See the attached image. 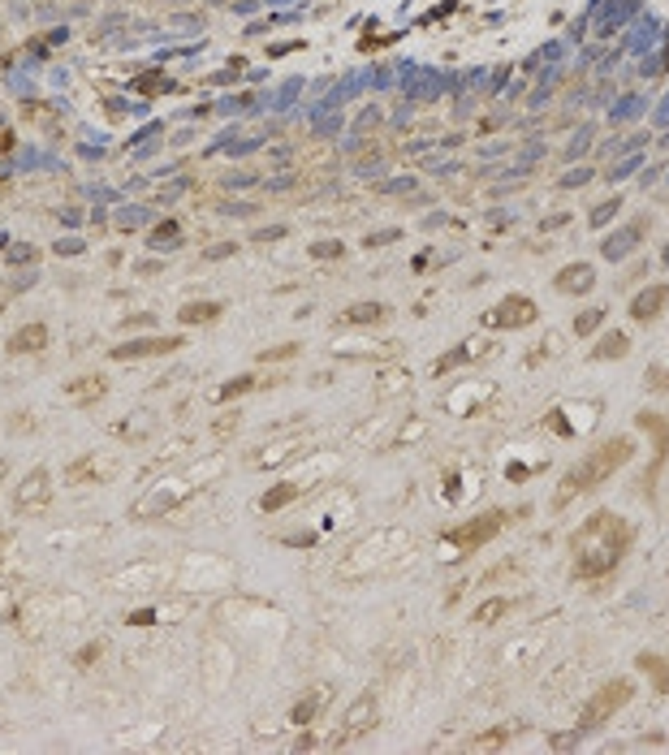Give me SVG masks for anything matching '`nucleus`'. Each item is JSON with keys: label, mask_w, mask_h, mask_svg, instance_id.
I'll list each match as a JSON object with an SVG mask.
<instances>
[{"label": "nucleus", "mask_w": 669, "mask_h": 755, "mask_svg": "<svg viewBox=\"0 0 669 755\" xmlns=\"http://www.w3.org/2000/svg\"><path fill=\"white\" fill-rule=\"evenodd\" d=\"M177 315H182V324H208V319L220 315V302H190V307H182Z\"/></svg>", "instance_id": "14"}, {"label": "nucleus", "mask_w": 669, "mask_h": 755, "mask_svg": "<svg viewBox=\"0 0 669 755\" xmlns=\"http://www.w3.org/2000/svg\"><path fill=\"white\" fill-rule=\"evenodd\" d=\"M298 496V484H281V488H272V492H264V501H260V510L264 514H276L281 505H290V501Z\"/></svg>", "instance_id": "15"}, {"label": "nucleus", "mask_w": 669, "mask_h": 755, "mask_svg": "<svg viewBox=\"0 0 669 755\" xmlns=\"http://www.w3.org/2000/svg\"><path fill=\"white\" fill-rule=\"evenodd\" d=\"M182 345V337H147V341H130V345H117L113 359H151V354H173Z\"/></svg>", "instance_id": "7"}, {"label": "nucleus", "mask_w": 669, "mask_h": 755, "mask_svg": "<svg viewBox=\"0 0 669 755\" xmlns=\"http://www.w3.org/2000/svg\"><path fill=\"white\" fill-rule=\"evenodd\" d=\"M570 548H575V578H587V583L605 578L631 548V522L600 510L570 535Z\"/></svg>", "instance_id": "1"}, {"label": "nucleus", "mask_w": 669, "mask_h": 755, "mask_svg": "<svg viewBox=\"0 0 669 755\" xmlns=\"http://www.w3.org/2000/svg\"><path fill=\"white\" fill-rule=\"evenodd\" d=\"M639 233H643V224H631V229L609 233V238L600 242V255H605V259H626L631 250H635V242H639Z\"/></svg>", "instance_id": "8"}, {"label": "nucleus", "mask_w": 669, "mask_h": 755, "mask_svg": "<svg viewBox=\"0 0 669 755\" xmlns=\"http://www.w3.org/2000/svg\"><path fill=\"white\" fill-rule=\"evenodd\" d=\"M367 721H376V695H358L354 708L346 712V734H363Z\"/></svg>", "instance_id": "12"}, {"label": "nucleus", "mask_w": 669, "mask_h": 755, "mask_svg": "<svg viewBox=\"0 0 669 755\" xmlns=\"http://www.w3.org/2000/svg\"><path fill=\"white\" fill-rule=\"evenodd\" d=\"M587 178H591V173H587V168H579V173H570V178H565V186H583Z\"/></svg>", "instance_id": "30"}, {"label": "nucleus", "mask_w": 669, "mask_h": 755, "mask_svg": "<svg viewBox=\"0 0 669 755\" xmlns=\"http://www.w3.org/2000/svg\"><path fill=\"white\" fill-rule=\"evenodd\" d=\"M290 354H294V345H281V350H264V354H260V359L268 363V359H290Z\"/></svg>", "instance_id": "28"}, {"label": "nucleus", "mask_w": 669, "mask_h": 755, "mask_svg": "<svg viewBox=\"0 0 669 755\" xmlns=\"http://www.w3.org/2000/svg\"><path fill=\"white\" fill-rule=\"evenodd\" d=\"M665 264H669V246H665Z\"/></svg>", "instance_id": "32"}, {"label": "nucleus", "mask_w": 669, "mask_h": 755, "mask_svg": "<svg viewBox=\"0 0 669 755\" xmlns=\"http://www.w3.org/2000/svg\"><path fill=\"white\" fill-rule=\"evenodd\" d=\"M626 354V337L622 333H609L600 345H596V359H622Z\"/></svg>", "instance_id": "17"}, {"label": "nucleus", "mask_w": 669, "mask_h": 755, "mask_svg": "<svg viewBox=\"0 0 669 755\" xmlns=\"http://www.w3.org/2000/svg\"><path fill=\"white\" fill-rule=\"evenodd\" d=\"M156 617H160L156 609H139V613H130V617H125V621H130V626H151V621H156Z\"/></svg>", "instance_id": "24"}, {"label": "nucleus", "mask_w": 669, "mask_h": 755, "mask_svg": "<svg viewBox=\"0 0 669 755\" xmlns=\"http://www.w3.org/2000/svg\"><path fill=\"white\" fill-rule=\"evenodd\" d=\"M393 238H397V229H384V233H372V238H367V246H389Z\"/></svg>", "instance_id": "27"}, {"label": "nucleus", "mask_w": 669, "mask_h": 755, "mask_svg": "<svg viewBox=\"0 0 669 755\" xmlns=\"http://www.w3.org/2000/svg\"><path fill=\"white\" fill-rule=\"evenodd\" d=\"M656 121H661V125H669V95L661 99V108H656Z\"/></svg>", "instance_id": "31"}, {"label": "nucleus", "mask_w": 669, "mask_h": 755, "mask_svg": "<svg viewBox=\"0 0 669 755\" xmlns=\"http://www.w3.org/2000/svg\"><path fill=\"white\" fill-rule=\"evenodd\" d=\"M48 505H52V480H48L43 466H35L27 480H22V488H17V510L39 514V510H48Z\"/></svg>", "instance_id": "5"}, {"label": "nucleus", "mask_w": 669, "mask_h": 755, "mask_svg": "<svg viewBox=\"0 0 669 755\" xmlns=\"http://www.w3.org/2000/svg\"><path fill=\"white\" fill-rule=\"evenodd\" d=\"M600 315H605V311H587V315H583V319L575 324V329H579V333H591V329H596V324H600Z\"/></svg>", "instance_id": "25"}, {"label": "nucleus", "mask_w": 669, "mask_h": 755, "mask_svg": "<svg viewBox=\"0 0 669 755\" xmlns=\"http://www.w3.org/2000/svg\"><path fill=\"white\" fill-rule=\"evenodd\" d=\"M294 449H298V440H281V445H272V453H264L260 466H276V462H286Z\"/></svg>", "instance_id": "20"}, {"label": "nucleus", "mask_w": 669, "mask_h": 755, "mask_svg": "<svg viewBox=\"0 0 669 755\" xmlns=\"http://www.w3.org/2000/svg\"><path fill=\"white\" fill-rule=\"evenodd\" d=\"M384 315H389V307H380V302H354L341 319H346V324H380Z\"/></svg>", "instance_id": "13"}, {"label": "nucleus", "mask_w": 669, "mask_h": 755, "mask_svg": "<svg viewBox=\"0 0 669 755\" xmlns=\"http://www.w3.org/2000/svg\"><path fill=\"white\" fill-rule=\"evenodd\" d=\"M656 43V22H643V27L635 31V39H631V48H652Z\"/></svg>", "instance_id": "21"}, {"label": "nucleus", "mask_w": 669, "mask_h": 755, "mask_svg": "<svg viewBox=\"0 0 669 755\" xmlns=\"http://www.w3.org/2000/svg\"><path fill=\"white\" fill-rule=\"evenodd\" d=\"M626 699H631V677H613L609 686H600L596 695H591V703H587L583 717H579V729H600Z\"/></svg>", "instance_id": "3"}, {"label": "nucleus", "mask_w": 669, "mask_h": 755, "mask_svg": "<svg viewBox=\"0 0 669 755\" xmlns=\"http://www.w3.org/2000/svg\"><path fill=\"white\" fill-rule=\"evenodd\" d=\"M531 319H535V302L523 298V294H514L497 311H488V324H493V329H523V324H531Z\"/></svg>", "instance_id": "6"}, {"label": "nucleus", "mask_w": 669, "mask_h": 755, "mask_svg": "<svg viewBox=\"0 0 669 755\" xmlns=\"http://www.w3.org/2000/svg\"><path fill=\"white\" fill-rule=\"evenodd\" d=\"M643 104H648L643 95H626L622 104L613 108V121H631V117H639V113H643Z\"/></svg>", "instance_id": "19"}, {"label": "nucleus", "mask_w": 669, "mask_h": 755, "mask_svg": "<svg viewBox=\"0 0 669 755\" xmlns=\"http://www.w3.org/2000/svg\"><path fill=\"white\" fill-rule=\"evenodd\" d=\"M501 522H505V514H484V518H475V522H467V526L445 531V540L458 544V548H479V544H488V540L501 531Z\"/></svg>", "instance_id": "4"}, {"label": "nucleus", "mask_w": 669, "mask_h": 755, "mask_svg": "<svg viewBox=\"0 0 669 755\" xmlns=\"http://www.w3.org/2000/svg\"><path fill=\"white\" fill-rule=\"evenodd\" d=\"M639 164H643V156H626L622 164H613V173H609V178H613V182H622V178H631V173H635Z\"/></svg>", "instance_id": "22"}, {"label": "nucleus", "mask_w": 669, "mask_h": 755, "mask_svg": "<svg viewBox=\"0 0 669 755\" xmlns=\"http://www.w3.org/2000/svg\"><path fill=\"white\" fill-rule=\"evenodd\" d=\"M631 453H635V440H631V436H613V440H605L600 449H591L587 458L561 480V488H557V496H553V505H565L575 492H587V488L605 484L622 462H631Z\"/></svg>", "instance_id": "2"}, {"label": "nucleus", "mask_w": 669, "mask_h": 755, "mask_svg": "<svg viewBox=\"0 0 669 755\" xmlns=\"http://www.w3.org/2000/svg\"><path fill=\"white\" fill-rule=\"evenodd\" d=\"M665 302H669V289H665V285H652V289H643V294L631 302V315H635V319H656Z\"/></svg>", "instance_id": "9"}, {"label": "nucleus", "mask_w": 669, "mask_h": 755, "mask_svg": "<svg viewBox=\"0 0 669 755\" xmlns=\"http://www.w3.org/2000/svg\"><path fill=\"white\" fill-rule=\"evenodd\" d=\"M613 212H617V203H600L596 212H591V224H605V220H609Z\"/></svg>", "instance_id": "26"}, {"label": "nucleus", "mask_w": 669, "mask_h": 755, "mask_svg": "<svg viewBox=\"0 0 669 755\" xmlns=\"http://www.w3.org/2000/svg\"><path fill=\"white\" fill-rule=\"evenodd\" d=\"M251 384H255V380H251V375H242V380H234V384H225V389H220L216 397H220V401H229V397H238V393H246Z\"/></svg>", "instance_id": "23"}, {"label": "nucleus", "mask_w": 669, "mask_h": 755, "mask_svg": "<svg viewBox=\"0 0 669 755\" xmlns=\"http://www.w3.org/2000/svg\"><path fill=\"white\" fill-rule=\"evenodd\" d=\"M0 470H5V462H0Z\"/></svg>", "instance_id": "34"}, {"label": "nucleus", "mask_w": 669, "mask_h": 755, "mask_svg": "<svg viewBox=\"0 0 669 755\" xmlns=\"http://www.w3.org/2000/svg\"><path fill=\"white\" fill-rule=\"evenodd\" d=\"M43 341H48V329H43V324L17 329V333L9 337V354H35V350H43Z\"/></svg>", "instance_id": "11"}, {"label": "nucleus", "mask_w": 669, "mask_h": 755, "mask_svg": "<svg viewBox=\"0 0 669 755\" xmlns=\"http://www.w3.org/2000/svg\"><path fill=\"white\" fill-rule=\"evenodd\" d=\"M661 143H665V147H669V138H661Z\"/></svg>", "instance_id": "33"}, {"label": "nucleus", "mask_w": 669, "mask_h": 755, "mask_svg": "<svg viewBox=\"0 0 669 755\" xmlns=\"http://www.w3.org/2000/svg\"><path fill=\"white\" fill-rule=\"evenodd\" d=\"M99 393H104V380H95V375H87V380H83V384H69V389H65V397H73V401H83V406H87V401H95Z\"/></svg>", "instance_id": "16"}, {"label": "nucleus", "mask_w": 669, "mask_h": 755, "mask_svg": "<svg viewBox=\"0 0 669 755\" xmlns=\"http://www.w3.org/2000/svg\"><path fill=\"white\" fill-rule=\"evenodd\" d=\"M397 380H402L397 371H384V384H380V393H393V389H397Z\"/></svg>", "instance_id": "29"}, {"label": "nucleus", "mask_w": 669, "mask_h": 755, "mask_svg": "<svg viewBox=\"0 0 669 755\" xmlns=\"http://www.w3.org/2000/svg\"><path fill=\"white\" fill-rule=\"evenodd\" d=\"M591 264H570V268H561V276H557V289L561 294H587L591 289Z\"/></svg>", "instance_id": "10"}, {"label": "nucleus", "mask_w": 669, "mask_h": 755, "mask_svg": "<svg viewBox=\"0 0 669 755\" xmlns=\"http://www.w3.org/2000/svg\"><path fill=\"white\" fill-rule=\"evenodd\" d=\"M505 613H509V600H488V604H479V609H475V621L488 626V621H497V617H505Z\"/></svg>", "instance_id": "18"}]
</instances>
